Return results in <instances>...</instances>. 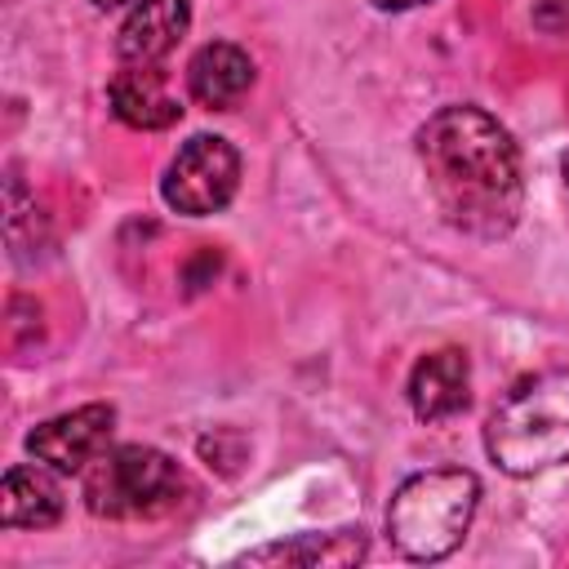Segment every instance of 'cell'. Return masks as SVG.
<instances>
[{
  "label": "cell",
  "instance_id": "cell-1",
  "mask_svg": "<svg viewBox=\"0 0 569 569\" xmlns=\"http://www.w3.org/2000/svg\"><path fill=\"white\" fill-rule=\"evenodd\" d=\"M418 160L449 227L498 240L516 227L525 204L520 147L480 107H440L418 129Z\"/></svg>",
  "mask_w": 569,
  "mask_h": 569
},
{
  "label": "cell",
  "instance_id": "cell-5",
  "mask_svg": "<svg viewBox=\"0 0 569 569\" xmlns=\"http://www.w3.org/2000/svg\"><path fill=\"white\" fill-rule=\"evenodd\" d=\"M236 187H240V156L218 133H196L191 142H182L160 182L164 204L187 218L218 213L236 196Z\"/></svg>",
  "mask_w": 569,
  "mask_h": 569
},
{
  "label": "cell",
  "instance_id": "cell-13",
  "mask_svg": "<svg viewBox=\"0 0 569 569\" xmlns=\"http://www.w3.org/2000/svg\"><path fill=\"white\" fill-rule=\"evenodd\" d=\"M378 9H413V4H427V0H373Z\"/></svg>",
  "mask_w": 569,
  "mask_h": 569
},
{
  "label": "cell",
  "instance_id": "cell-2",
  "mask_svg": "<svg viewBox=\"0 0 569 569\" xmlns=\"http://www.w3.org/2000/svg\"><path fill=\"white\" fill-rule=\"evenodd\" d=\"M485 449L507 476H538L569 462V369L520 378L493 405Z\"/></svg>",
  "mask_w": 569,
  "mask_h": 569
},
{
  "label": "cell",
  "instance_id": "cell-8",
  "mask_svg": "<svg viewBox=\"0 0 569 569\" xmlns=\"http://www.w3.org/2000/svg\"><path fill=\"white\" fill-rule=\"evenodd\" d=\"M187 22H191L187 0H138L129 9V18L120 22V36H116L120 62L156 67L187 36Z\"/></svg>",
  "mask_w": 569,
  "mask_h": 569
},
{
  "label": "cell",
  "instance_id": "cell-4",
  "mask_svg": "<svg viewBox=\"0 0 569 569\" xmlns=\"http://www.w3.org/2000/svg\"><path fill=\"white\" fill-rule=\"evenodd\" d=\"M178 493H182L178 462L151 445H124L98 453L84 467V502L93 516H111V520L160 516L178 502Z\"/></svg>",
  "mask_w": 569,
  "mask_h": 569
},
{
  "label": "cell",
  "instance_id": "cell-3",
  "mask_svg": "<svg viewBox=\"0 0 569 569\" xmlns=\"http://www.w3.org/2000/svg\"><path fill=\"white\" fill-rule=\"evenodd\" d=\"M480 480L462 467H431L409 476L387 507V538L409 560H445L471 529Z\"/></svg>",
  "mask_w": 569,
  "mask_h": 569
},
{
  "label": "cell",
  "instance_id": "cell-12",
  "mask_svg": "<svg viewBox=\"0 0 569 569\" xmlns=\"http://www.w3.org/2000/svg\"><path fill=\"white\" fill-rule=\"evenodd\" d=\"M62 516V489L40 467H9L0 489L4 529H49Z\"/></svg>",
  "mask_w": 569,
  "mask_h": 569
},
{
  "label": "cell",
  "instance_id": "cell-6",
  "mask_svg": "<svg viewBox=\"0 0 569 569\" xmlns=\"http://www.w3.org/2000/svg\"><path fill=\"white\" fill-rule=\"evenodd\" d=\"M116 427V409L111 405H80L71 413H58L49 422H40L27 436V453L53 471H84L98 453H107Z\"/></svg>",
  "mask_w": 569,
  "mask_h": 569
},
{
  "label": "cell",
  "instance_id": "cell-7",
  "mask_svg": "<svg viewBox=\"0 0 569 569\" xmlns=\"http://www.w3.org/2000/svg\"><path fill=\"white\" fill-rule=\"evenodd\" d=\"M471 400V365L467 351L458 347H440L427 351L413 373H409V405L422 422H445L453 413H462Z\"/></svg>",
  "mask_w": 569,
  "mask_h": 569
},
{
  "label": "cell",
  "instance_id": "cell-10",
  "mask_svg": "<svg viewBox=\"0 0 569 569\" xmlns=\"http://www.w3.org/2000/svg\"><path fill=\"white\" fill-rule=\"evenodd\" d=\"M369 542L360 529H325V533H293V538H280V542H267L258 551L244 556V565H302V569H342V565H356L365 560Z\"/></svg>",
  "mask_w": 569,
  "mask_h": 569
},
{
  "label": "cell",
  "instance_id": "cell-15",
  "mask_svg": "<svg viewBox=\"0 0 569 569\" xmlns=\"http://www.w3.org/2000/svg\"><path fill=\"white\" fill-rule=\"evenodd\" d=\"M565 178H569V156H565Z\"/></svg>",
  "mask_w": 569,
  "mask_h": 569
},
{
  "label": "cell",
  "instance_id": "cell-11",
  "mask_svg": "<svg viewBox=\"0 0 569 569\" xmlns=\"http://www.w3.org/2000/svg\"><path fill=\"white\" fill-rule=\"evenodd\" d=\"M107 98H111V111L129 129H169L182 116L178 98L169 93V84H164V76L156 67H133L129 62L124 71H116Z\"/></svg>",
  "mask_w": 569,
  "mask_h": 569
},
{
  "label": "cell",
  "instance_id": "cell-9",
  "mask_svg": "<svg viewBox=\"0 0 569 569\" xmlns=\"http://www.w3.org/2000/svg\"><path fill=\"white\" fill-rule=\"evenodd\" d=\"M253 84V62L240 44L231 40H213L204 49H196V58L187 62V89L196 102L213 107V111H227L236 107Z\"/></svg>",
  "mask_w": 569,
  "mask_h": 569
},
{
  "label": "cell",
  "instance_id": "cell-14",
  "mask_svg": "<svg viewBox=\"0 0 569 569\" xmlns=\"http://www.w3.org/2000/svg\"><path fill=\"white\" fill-rule=\"evenodd\" d=\"M98 9H116V4H129V0H93Z\"/></svg>",
  "mask_w": 569,
  "mask_h": 569
}]
</instances>
